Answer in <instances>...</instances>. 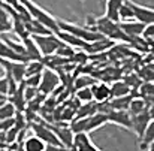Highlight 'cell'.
I'll return each instance as SVG.
<instances>
[{
	"instance_id": "6da1fadb",
	"label": "cell",
	"mask_w": 154,
	"mask_h": 151,
	"mask_svg": "<svg viewBox=\"0 0 154 151\" xmlns=\"http://www.w3.org/2000/svg\"><path fill=\"white\" fill-rule=\"evenodd\" d=\"M20 2L26 6V9L29 11V14H30V17L33 20L39 21L41 24H44L52 33H58L60 29H58V23H57V18L55 17H52L51 14L47 12L44 8L38 6L33 0H20Z\"/></svg>"
},
{
	"instance_id": "7a4b0ae2",
	"label": "cell",
	"mask_w": 154,
	"mask_h": 151,
	"mask_svg": "<svg viewBox=\"0 0 154 151\" xmlns=\"http://www.w3.org/2000/svg\"><path fill=\"white\" fill-rule=\"evenodd\" d=\"M57 23H58V29H60V30H64V32H67V33H72V35L81 38V39L85 41V42H94V41H97V39L105 38L102 33H99L96 29L88 27V26L81 27V26H78V24L67 23V21H63V20H57Z\"/></svg>"
},
{
	"instance_id": "3957f363",
	"label": "cell",
	"mask_w": 154,
	"mask_h": 151,
	"mask_svg": "<svg viewBox=\"0 0 154 151\" xmlns=\"http://www.w3.org/2000/svg\"><path fill=\"white\" fill-rule=\"evenodd\" d=\"M32 39L35 41V44L38 45V48L41 51L42 57L44 55H50L54 54L57 47L61 44V41L57 38L55 33H47V35H33Z\"/></svg>"
},
{
	"instance_id": "277c9868",
	"label": "cell",
	"mask_w": 154,
	"mask_h": 151,
	"mask_svg": "<svg viewBox=\"0 0 154 151\" xmlns=\"http://www.w3.org/2000/svg\"><path fill=\"white\" fill-rule=\"evenodd\" d=\"M58 84H60L58 72H55L54 69H50V67H44V70H42V78H41V84H39V87H38L39 93L48 96V94H51L52 91L57 88Z\"/></svg>"
},
{
	"instance_id": "5b68a950",
	"label": "cell",
	"mask_w": 154,
	"mask_h": 151,
	"mask_svg": "<svg viewBox=\"0 0 154 151\" xmlns=\"http://www.w3.org/2000/svg\"><path fill=\"white\" fill-rule=\"evenodd\" d=\"M32 130H33V133H35L38 138H41V139L45 142V145H57V147H60L61 150H64L63 144L58 141V138L55 136V133L52 132V129L47 123H45V124L32 123Z\"/></svg>"
},
{
	"instance_id": "8992f818",
	"label": "cell",
	"mask_w": 154,
	"mask_h": 151,
	"mask_svg": "<svg viewBox=\"0 0 154 151\" xmlns=\"http://www.w3.org/2000/svg\"><path fill=\"white\" fill-rule=\"evenodd\" d=\"M108 121L132 132V114L129 109H112L108 112Z\"/></svg>"
},
{
	"instance_id": "52a82bcc",
	"label": "cell",
	"mask_w": 154,
	"mask_h": 151,
	"mask_svg": "<svg viewBox=\"0 0 154 151\" xmlns=\"http://www.w3.org/2000/svg\"><path fill=\"white\" fill-rule=\"evenodd\" d=\"M52 129V132L55 133V136L58 138V141L63 144L64 150H72V139H73V132L70 130V127L67 124H64L63 121L57 123V124H48Z\"/></svg>"
},
{
	"instance_id": "ba28073f",
	"label": "cell",
	"mask_w": 154,
	"mask_h": 151,
	"mask_svg": "<svg viewBox=\"0 0 154 151\" xmlns=\"http://www.w3.org/2000/svg\"><path fill=\"white\" fill-rule=\"evenodd\" d=\"M126 2L130 5L136 21H139V23H142V24H145V26L154 23V9H150V8H147V6H142V5L133 2V0H126Z\"/></svg>"
},
{
	"instance_id": "9c48e42d",
	"label": "cell",
	"mask_w": 154,
	"mask_h": 151,
	"mask_svg": "<svg viewBox=\"0 0 154 151\" xmlns=\"http://www.w3.org/2000/svg\"><path fill=\"white\" fill-rule=\"evenodd\" d=\"M72 150H79V151H99L93 141L90 139V133L88 132H76L73 133V139H72Z\"/></svg>"
},
{
	"instance_id": "30bf717a",
	"label": "cell",
	"mask_w": 154,
	"mask_h": 151,
	"mask_svg": "<svg viewBox=\"0 0 154 151\" xmlns=\"http://www.w3.org/2000/svg\"><path fill=\"white\" fill-rule=\"evenodd\" d=\"M147 108H148V106H147ZM150 120H151V117H150V114H148V109H144V111H141V112L132 115V132H135L139 139H141V136H142V133H144L147 124L150 123Z\"/></svg>"
},
{
	"instance_id": "8fae6325",
	"label": "cell",
	"mask_w": 154,
	"mask_h": 151,
	"mask_svg": "<svg viewBox=\"0 0 154 151\" xmlns=\"http://www.w3.org/2000/svg\"><path fill=\"white\" fill-rule=\"evenodd\" d=\"M55 35H57V38H58L61 42L70 45L72 48H78V50L85 51L87 47H88V44H90V42H85V41H82L81 38H78V36L72 35V33H67V32H64V30H58V33H55Z\"/></svg>"
},
{
	"instance_id": "7c38bea8",
	"label": "cell",
	"mask_w": 154,
	"mask_h": 151,
	"mask_svg": "<svg viewBox=\"0 0 154 151\" xmlns=\"http://www.w3.org/2000/svg\"><path fill=\"white\" fill-rule=\"evenodd\" d=\"M108 123H109V121H108V114L96 111L94 114L88 115V118H87V126H85V132L91 133V132L100 129L102 126L108 124Z\"/></svg>"
},
{
	"instance_id": "4fadbf2b",
	"label": "cell",
	"mask_w": 154,
	"mask_h": 151,
	"mask_svg": "<svg viewBox=\"0 0 154 151\" xmlns=\"http://www.w3.org/2000/svg\"><path fill=\"white\" fill-rule=\"evenodd\" d=\"M121 30L129 36V38H136V36H142L144 33V29H145V24L136 21V20H132V21H120L118 23Z\"/></svg>"
},
{
	"instance_id": "5bb4252c",
	"label": "cell",
	"mask_w": 154,
	"mask_h": 151,
	"mask_svg": "<svg viewBox=\"0 0 154 151\" xmlns=\"http://www.w3.org/2000/svg\"><path fill=\"white\" fill-rule=\"evenodd\" d=\"M91 93H93V100L94 102H105L111 99V87L106 85L105 82L91 84Z\"/></svg>"
},
{
	"instance_id": "9a60e30c",
	"label": "cell",
	"mask_w": 154,
	"mask_h": 151,
	"mask_svg": "<svg viewBox=\"0 0 154 151\" xmlns=\"http://www.w3.org/2000/svg\"><path fill=\"white\" fill-rule=\"evenodd\" d=\"M0 57L2 58H8V60H14V61H24V63H27L20 54H17L15 51L12 50L2 38H0Z\"/></svg>"
},
{
	"instance_id": "2e32d148",
	"label": "cell",
	"mask_w": 154,
	"mask_h": 151,
	"mask_svg": "<svg viewBox=\"0 0 154 151\" xmlns=\"http://www.w3.org/2000/svg\"><path fill=\"white\" fill-rule=\"evenodd\" d=\"M151 141H154V118L150 120V123L147 124V127H145V130H144V133H142V136L139 139V148L141 150H147L148 144Z\"/></svg>"
},
{
	"instance_id": "e0dca14e",
	"label": "cell",
	"mask_w": 154,
	"mask_h": 151,
	"mask_svg": "<svg viewBox=\"0 0 154 151\" xmlns=\"http://www.w3.org/2000/svg\"><path fill=\"white\" fill-rule=\"evenodd\" d=\"M23 150L26 151H44L45 150V142L38 138L36 135L29 136L24 142H23Z\"/></svg>"
},
{
	"instance_id": "ac0fdd59",
	"label": "cell",
	"mask_w": 154,
	"mask_h": 151,
	"mask_svg": "<svg viewBox=\"0 0 154 151\" xmlns=\"http://www.w3.org/2000/svg\"><path fill=\"white\" fill-rule=\"evenodd\" d=\"M124 0H106L105 3V17L109 20L118 21V8L121 6Z\"/></svg>"
},
{
	"instance_id": "d6986e66",
	"label": "cell",
	"mask_w": 154,
	"mask_h": 151,
	"mask_svg": "<svg viewBox=\"0 0 154 151\" xmlns=\"http://www.w3.org/2000/svg\"><path fill=\"white\" fill-rule=\"evenodd\" d=\"M11 30H12V21H11L9 12L5 8L3 2L0 0V33H6Z\"/></svg>"
},
{
	"instance_id": "ffe728a7",
	"label": "cell",
	"mask_w": 154,
	"mask_h": 151,
	"mask_svg": "<svg viewBox=\"0 0 154 151\" xmlns=\"http://www.w3.org/2000/svg\"><path fill=\"white\" fill-rule=\"evenodd\" d=\"M12 30L15 32V35L23 41V39H26V38H29L30 36V33L27 32V29H26V24H24V21L17 15V17H12Z\"/></svg>"
},
{
	"instance_id": "44dd1931",
	"label": "cell",
	"mask_w": 154,
	"mask_h": 151,
	"mask_svg": "<svg viewBox=\"0 0 154 151\" xmlns=\"http://www.w3.org/2000/svg\"><path fill=\"white\" fill-rule=\"evenodd\" d=\"M130 93V85L126 81H117L111 85V97H120Z\"/></svg>"
},
{
	"instance_id": "7402d4cb",
	"label": "cell",
	"mask_w": 154,
	"mask_h": 151,
	"mask_svg": "<svg viewBox=\"0 0 154 151\" xmlns=\"http://www.w3.org/2000/svg\"><path fill=\"white\" fill-rule=\"evenodd\" d=\"M132 94H126V96H120V97H111L109 103H111V108L112 109H127L129 108V103L132 100Z\"/></svg>"
},
{
	"instance_id": "603a6c76",
	"label": "cell",
	"mask_w": 154,
	"mask_h": 151,
	"mask_svg": "<svg viewBox=\"0 0 154 151\" xmlns=\"http://www.w3.org/2000/svg\"><path fill=\"white\" fill-rule=\"evenodd\" d=\"M132 20H135L133 11H132L130 5L124 0L121 3V6L118 8V23L120 21H132Z\"/></svg>"
},
{
	"instance_id": "cb8c5ba5",
	"label": "cell",
	"mask_w": 154,
	"mask_h": 151,
	"mask_svg": "<svg viewBox=\"0 0 154 151\" xmlns=\"http://www.w3.org/2000/svg\"><path fill=\"white\" fill-rule=\"evenodd\" d=\"M44 63L41 60H30L26 63V72H24V78L29 75H35V73H41L44 70Z\"/></svg>"
},
{
	"instance_id": "d4e9b609",
	"label": "cell",
	"mask_w": 154,
	"mask_h": 151,
	"mask_svg": "<svg viewBox=\"0 0 154 151\" xmlns=\"http://www.w3.org/2000/svg\"><path fill=\"white\" fill-rule=\"evenodd\" d=\"M147 102H145V99L142 97H132V100H130V103H129V111H130V114L133 115V114H138V112H141V111H144V109H147Z\"/></svg>"
},
{
	"instance_id": "484cf974",
	"label": "cell",
	"mask_w": 154,
	"mask_h": 151,
	"mask_svg": "<svg viewBox=\"0 0 154 151\" xmlns=\"http://www.w3.org/2000/svg\"><path fill=\"white\" fill-rule=\"evenodd\" d=\"M17 112V108L11 103L9 100H5L0 105V120H5V118H11L14 117Z\"/></svg>"
},
{
	"instance_id": "4316f807",
	"label": "cell",
	"mask_w": 154,
	"mask_h": 151,
	"mask_svg": "<svg viewBox=\"0 0 154 151\" xmlns=\"http://www.w3.org/2000/svg\"><path fill=\"white\" fill-rule=\"evenodd\" d=\"M75 97L81 103H85V102H91L93 100V93H91V87H82V88H78L75 91Z\"/></svg>"
},
{
	"instance_id": "83f0119b",
	"label": "cell",
	"mask_w": 154,
	"mask_h": 151,
	"mask_svg": "<svg viewBox=\"0 0 154 151\" xmlns=\"http://www.w3.org/2000/svg\"><path fill=\"white\" fill-rule=\"evenodd\" d=\"M93 82H94L93 78L82 75V76H76V79L73 81V87H75V90H78V88H82V87H90Z\"/></svg>"
},
{
	"instance_id": "f1b7e54d",
	"label": "cell",
	"mask_w": 154,
	"mask_h": 151,
	"mask_svg": "<svg viewBox=\"0 0 154 151\" xmlns=\"http://www.w3.org/2000/svg\"><path fill=\"white\" fill-rule=\"evenodd\" d=\"M41 78H42V72L41 73H35V75H29V76H26L24 79H23V82L26 84V85H30V87H39V84H41Z\"/></svg>"
},
{
	"instance_id": "f546056e",
	"label": "cell",
	"mask_w": 154,
	"mask_h": 151,
	"mask_svg": "<svg viewBox=\"0 0 154 151\" xmlns=\"http://www.w3.org/2000/svg\"><path fill=\"white\" fill-rule=\"evenodd\" d=\"M12 81H14V79H12V78H8L6 75H5L3 78H0V93H2L3 96H8L9 85H11Z\"/></svg>"
},
{
	"instance_id": "4dcf8cb0",
	"label": "cell",
	"mask_w": 154,
	"mask_h": 151,
	"mask_svg": "<svg viewBox=\"0 0 154 151\" xmlns=\"http://www.w3.org/2000/svg\"><path fill=\"white\" fill-rule=\"evenodd\" d=\"M142 36H144L145 39L154 38V23H153V24H147V26H145V29H144V33H142Z\"/></svg>"
},
{
	"instance_id": "1f68e13d",
	"label": "cell",
	"mask_w": 154,
	"mask_h": 151,
	"mask_svg": "<svg viewBox=\"0 0 154 151\" xmlns=\"http://www.w3.org/2000/svg\"><path fill=\"white\" fill-rule=\"evenodd\" d=\"M141 91H142L144 97L151 96V94H154V85H153V84H145V85L141 88Z\"/></svg>"
},
{
	"instance_id": "d6a6232c",
	"label": "cell",
	"mask_w": 154,
	"mask_h": 151,
	"mask_svg": "<svg viewBox=\"0 0 154 151\" xmlns=\"http://www.w3.org/2000/svg\"><path fill=\"white\" fill-rule=\"evenodd\" d=\"M148 114H150V117L151 118H154V103H151V105H148Z\"/></svg>"
},
{
	"instance_id": "836d02e7",
	"label": "cell",
	"mask_w": 154,
	"mask_h": 151,
	"mask_svg": "<svg viewBox=\"0 0 154 151\" xmlns=\"http://www.w3.org/2000/svg\"><path fill=\"white\" fill-rule=\"evenodd\" d=\"M147 150H150V151H154V141H151L150 144H148V148Z\"/></svg>"
}]
</instances>
